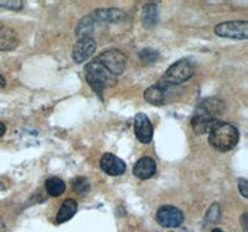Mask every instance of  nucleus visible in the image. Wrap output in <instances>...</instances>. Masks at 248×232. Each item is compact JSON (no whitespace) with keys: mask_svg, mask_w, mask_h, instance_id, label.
Instances as JSON below:
<instances>
[{"mask_svg":"<svg viewBox=\"0 0 248 232\" xmlns=\"http://www.w3.org/2000/svg\"><path fill=\"white\" fill-rule=\"evenodd\" d=\"M225 105L221 99L207 98L199 103L191 119V127L195 133H209L210 128L218 121V116L223 113Z\"/></svg>","mask_w":248,"mask_h":232,"instance_id":"1","label":"nucleus"},{"mask_svg":"<svg viewBox=\"0 0 248 232\" xmlns=\"http://www.w3.org/2000/svg\"><path fill=\"white\" fill-rule=\"evenodd\" d=\"M240 140V132L233 124L217 121L209 130V143L218 152H230Z\"/></svg>","mask_w":248,"mask_h":232,"instance_id":"2","label":"nucleus"},{"mask_svg":"<svg viewBox=\"0 0 248 232\" xmlns=\"http://www.w3.org/2000/svg\"><path fill=\"white\" fill-rule=\"evenodd\" d=\"M85 71L88 85L99 96H102L106 88L110 87V86L116 83L117 77L113 76L97 59L86 65Z\"/></svg>","mask_w":248,"mask_h":232,"instance_id":"3","label":"nucleus"},{"mask_svg":"<svg viewBox=\"0 0 248 232\" xmlns=\"http://www.w3.org/2000/svg\"><path fill=\"white\" fill-rule=\"evenodd\" d=\"M195 74V66L190 60H179L167 70L163 77L164 85H180Z\"/></svg>","mask_w":248,"mask_h":232,"instance_id":"4","label":"nucleus"},{"mask_svg":"<svg viewBox=\"0 0 248 232\" xmlns=\"http://www.w3.org/2000/svg\"><path fill=\"white\" fill-rule=\"evenodd\" d=\"M215 34L225 39L246 40L248 37L247 20H232L215 26Z\"/></svg>","mask_w":248,"mask_h":232,"instance_id":"5","label":"nucleus"},{"mask_svg":"<svg viewBox=\"0 0 248 232\" xmlns=\"http://www.w3.org/2000/svg\"><path fill=\"white\" fill-rule=\"evenodd\" d=\"M97 60L116 77L123 74L127 67V56L116 48L106 50L97 57Z\"/></svg>","mask_w":248,"mask_h":232,"instance_id":"6","label":"nucleus"},{"mask_svg":"<svg viewBox=\"0 0 248 232\" xmlns=\"http://www.w3.org/2000/svg\"><path fill=\"white\" fill-rule=\"evenodd\" d=\"M156 220L159 225L167 229L172 227H180L184 222V214L178 207L171 206V205H164L159 207L156 211Z\"/></svg>","mask_w":248,"mask_h":232,"instance_id":"7","label":"nucleus"},{"mask_svg":"<svg viewBox=\"0 0 248 232\" xmlns=\"http://www.w3.org/2000/svg\"><path fill=\"white\" fill-rule=\"evenodd\" d=\"M96 48L97 44L93 37H82V39H78L72 48V59L76 63L85 62L94 54Z\"/></svg>","mask_w":248,"mask_h":232,"instance_id":"8","label":"nucleus"},{"mask_svg":"<svg viewBox=\"0 0 248 232\" xmlns=\"http://www.w3.org/2000/svg\"><path fill=\"white\" fill-rule=\"evenodd\" d=\"M134 132L139 142L143 144H149L153 139V124L149 117L145 113H138L134 118Z\"/></svg>","mask_w":248,"mask_h":232,"instance_id":"9","label":"nucleus"},{"mask_svg":"<svg viewBox=\"0 0 248 232\" xmlns=\"http://www.w3.org/2000/svg\"><path fill=\"white\" fill-rule=\"evenodd\" d=\"M99 164H101V169L107 175L110 176H119L125 173V170H127L125 163L121 158L114 155V154H103L101 158V161H99Z\"/></svg>","mask_w":248,"mask_h":232,"instance_id":"10","label":"nucleus"},{"mask_svg":"<svg viewBox=\"0 0 248 232\" xmlns=\"http://www.w3.org/2000/svg\"><path fill=\"white\" fill-rule=\"evenodd\" d=\"M156 171V163L150 156H143L133 167V174L140 180H147L152 178Z\"/></svg>","mask_w":248,"mask_h":232,"instance_id":"11","label":"nucleus"},{"mask_svg":"<svg viewBox=\"0 0 248 232\" xmlns=\"http://www.w3.org/2000/svg\"><path fill=\"white\" fill-rule=\"evenodd\" d=\"M20 44L16 32L0 21V51H13Z\"/></svg>","mask_w":248,"mask_h":232,"instance_id":"12","label":"nucleus"},{"mask_svg":"<svg viewBox=\"0 0 248 232\" xmlns=\"http://www.w3.org/2000/svg\"><path fill=\"white\" fill-rule=\"evenodd\" d=\"M92 15L93 20L94 21H101V23H121L123 21L124 17H125V14L124 12L119 10V9L116 8H110V9H97L94 10V13Z\"/></svg>","mask_w":248,"mask_h":232,"instance_id":"13","label":"nucleus"},{"mask_svg":"<svg viewBox=\"0 0 248 232\" xmlns=\"http://www.w3.org/2000/svg\"><path fill=\"white\" fill-rule=\"evenodd\" d=\"M144 98L150 105L161 106L167 102V85H154L144 92Z\"/></svg>","mask_w":248,"mask_h":232,"instance_id":"14","label":"nucleus"},{"mask_svg":"<svg viewBox=\"0 0 248 232\" xmlns=\"http://www.w3.org/2000/svg\"><path fill=\"white\" fill-rule=\"evenodd\" d=\"M77 211V202L74 199H66L63 202H62L61 207H60L59 213H57L56 220L59 224L62 222H66L70 218L74 217V215Z\"/></svg>","mask_w":248,"mask_h":232,"instance_id":"15","label":"nucleus"},{"mask_svg":"<svg viewBox=\"0 0 248 232\" xmlns=\"http://www.w3.org/2000/svg\"><path fill=\"white\" fill-rule=\"evenodd\" d=\"M159 19V12L158 6L155 4L150 3L143 8V14H141V23H143L144 28L152 29L158 24Z\"/></svg>","mask_w":248,"mask_h":232,"instance_id":"16","label":"nucleus"},{"mask_svg":"<svg viewBox=\"0 0 248 232\" xmlns=\"http://www.w3.org/2000/svg\"><path fill=\"white\" fill-rule=\"evenodd\" d=\"M94 24L96 21L93 20L92 15H87V16L82 17L79 20V23L77 24L76 28V35L78 39L82 37H92L93 30H94Z\"/></svg>","mask_w":248,"mask_h":232,"instance_id":"17","label":"nucleus"},{"mask_svg":"<svg viewBox=\"0 0 248 232\" xmlns=\"http://www.w3.org/2000/svg\"><path fill=\"white\" fill-rule=\"evenodd\" d=\"M45 187L51 196H55V198H56V196H60L65 193L66 184L62 179L54 176V178H50L46 180Z\"/></svg>","mask_w":248,"mask_h":232,"instance_id":"18","label":"nucleus"},{"mask_svg":"<svg viewBox=\"0 0 248 232\" xmlns=\"http://www.w3.org/2000/svg\"><path fill=\"white\" fill-rule=\"evenodd\" d=\"M160 57L159 52L154 48H143L140 52H139V59L143 61L144 63H154L158 61V59Z\"/></svg>","mask_w":248,"mask_h":232,"instance_id":"19","label":"nucleus"},{"mask_svg":"<svg viewBox=\"0 0 248 232\" xmlns=\"http://www.w3.org/2000/svg\"><path fill=\"white\" fill-rule=\"evenodd\" d=\"M72 187L77 194H85L90 191V183L86 178H76L72 181Z\"/></svg>","mask_w":248,"mask_h":232,"instance_id":"20","label":"nucleus"},{"mask_svg":"<svg viewBox=\"0 0 248 232\" xmlns=\"http://www.w3.org/2000/svg\"><path fill=\"white\" fill-rule=\"evenodd\" d=\"M220 206L217 204H214L209 209L207 214H206V222H209V224H214V222H217V221L220 220Z\"/></svg>","mask_w":248,"mask_h":232,"instance_id":"21","label":"nucleus"},{"mask_svg":"<svg viewBox=\"0 0 248 232\" xmlns=\"http://www.w3.org/2000/svg\"><path fill=\"white\" fill-rule=\"evenodd\" d=\"M0 8L19 12L20 9L23 8V1H20V0H0Z\"/></svg>","mask_w":248,"mask_h":232,"instance_id":"22","label":"nucleus"},{"mask_svg":"<svg viewBox=\"0 0 248 232\" xmlns=\"http://www.w3.org/2000/svg\"><path fill=\"white\" fill-rule=\"evenodd\" d=\"M237 184H238V190H240L241 195H242L245 199H247L248 198L247 180H246V179H243V178H240V179H238V183H237Z\"/></svg>","mask_w":248,"mask_h":232,"instance_id":"23","label":"nucleus"},{"mask_svg":"<svg viewBox=\"0 0 248 232\" xmlns=\"http://www.w3.org/2000/svg\"><path fill=\"white\" fill-rule=\"evenodd\" d=\"M0 232H6V227L5 224H4L3 218L0 217Z\"/></svg>","mask_w":248,"mask_h":232,"instance_id":"24","label":"nucleus"},{"mask_svg":"<svg viewBox=\"0 0 248 232\" xmlns=\"http://www.w3.org/2000/svg\"><path fill=\"white\" fill-rule=\"evenodd\" d=\"M5 130H6V128H5V125H4V123L0 122V137L4 136V133H5Z\"/></svg>","mask_w":248,"mask_h":232,"instance_id":"25","label":"nucleus"},{"mask_svg":"<svg viewBox=\"0 0 248 232\" xmlns=\"http://www.w3.org/2000/svg\"><path fill=\"white\" fill-rule=\"evenodd\" d=\"M5 87V78L3 76H0V90H3Z\"/></svg>","mask_w":248,"mask_h":232,"instance_id":"26","label":"nucleus"},{"mask_svg":"<svg viewBox=\"0 0 248 232\" xmlns=\"http://www.w3.org/2000/svg\"><path fill=\"white\" fill-rule=\"evenodd\" d=\"M212 232H223V231L221 229H214L212 230Z\"/></svg>","mask_w":248,"mask_h":232,"instance_id":"27","label":"nucleus"}]
</instances>
